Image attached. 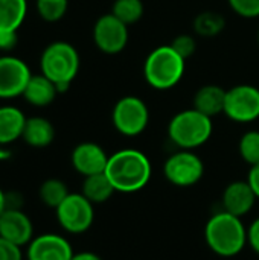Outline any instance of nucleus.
<instances>
[{"label":"nucleus","mask_w":259,"mask_h":260,"mask_svg":"<svg viewBox=\"0 0 259 260\" xmlns=\"http://www.w3.org/2000/svg\"><path fill=\"white\" fill-rule=\"evenodd\" d=\"M238 152L240 157L250 166H255L259 163V131H247L243 134L238 143Z\"/></svg>","instance_id":"obj_26"},{"label":"nucleus","mask_w":259,"mask_h":260,"mask_svg":"<svg viewBox=\"0 0 259 260\" xmlns=\"http://www.w3.org/2000/svg\"><path fill=\"white\" fill-rule=\"evenodd\" d=\"M212 131V119L195 108L177 113L168 123V137L179 149L200 148L211 139Z\"/></svg>","instance_id":"obj_5"},{"label":"nucleus","mask_w":259,"mask_h":260,"mask_svg":"<svg viewBox=\"0 0 259 260\" xmlns=\"http://www.w3.org/2000/svg\"><path fill=\"white\" fill-rule=\"evenodd\" d=\"M0 260H23L21 247L0 238Z\"/></svg>","instance_id":"obj_29"},{"label":"nucleus","mask_w":259,"mask_h":260,"mask_svg":"<svg viewBox=\"0 0 259 260\" xmlns=\"http://www.w3.org/2000/svg\"><path fill=\"white\" fill-rule=\"evenodd\" d=\"M23 201L21 195L15 192H8L6 193V209H21Z\"/></svg>","instance_id":"obj_33"},{"label":"nucleus","mask_w":259,"mask_h":260,"mask_svg":"<svg viewBox=\"0 0 259 260\" xmlns=\"http://www.w3.org/2000/svg\"><path fill=\"white\" fill-rule=\"evenodd\" d=\"M32 73L27 64L12 55L0 56V99L21 96Z\"/></svg>","instance_id":"obj_11"},{"label":"nucleus","mask_w":259,"mask_h":260,"mask_svg":"<svg viewBox=\"0 0 259 260\" xmlns=\"http://www.w3.org/2000/svg\"><path fill=\"white\" fill-rule=\"evenodd\" d=\"M6 210V192L0 189V215Z\"/></svg>","instance_id":"obj_36"},{"label":"nucleus","mask_w":259,"mask_h":260,"mask_svg":"<svg viewBox=\"0 0 259 260\" xmlns=\"http://www.w3.org/2000/svg\"><path fill=\"white\" fill-rule=\"evenodd\" d=\"M27 12L26 0H0V32H17Z\"/></svg>","instance_id":"obj_21"},{"label":"nucleus","mask_w":259,"mask_h":260,"mask_svg":"<svg viewBox=\"0 0 259 260\" xmlns=\"http://www.w3.org/2000/svg\"><path fill=\"white\" fill-rule=\"evenodd\" d=\"M95 46L105 55H118L128 44V26L111 12L101 15L93 26Z\"/></svg>","instance_id":"obj_10"},{"label":"nucleus","mask_w":259,"mask_h":260,"mask_svg":"<svg viewBox=\"0 0 259 260\" xmlns=\"http://www.w3.org/2000/svg\"><path fill=\"white\" fill-rule=\"evenodd\" d=\"M79 53L67 41H53L41 53L40 70L49 78L58 91H66L79 72Z\"/></svg>","instance_id":"obj_4"},{"label":"nucleus","mask_w":259,"mask_h":260,"mask_svg":"<svg viewBox=\"0 0 259 260\" xmlns=\"http://www.w3.org/2000/svg\"><path fill=\"white\" fill-rule=\"evenodd\" d=\"M247 183L250 184L252 190L255 192L256 198L259 200V163L255 166H250V171L247 175Z\"/></svg>","instance_id":"obj_32"},{"label":"nucleus","mask_w":259,"mask_h":260,"mask_svg":"<svg viewBox=\"0 0 259 260\" xmlns=\"http://www.w3.org/2000/svg\"><path fill=\"white\" fill-rule=\"evenodd\" d=\"M205 241L220 257H235L247 245V229L241 218L224 210L214 213L205 227Z\"/></svg>","instance_id":"obj_2"},{"label":"nucleus","mask_w":259,"mask_h":260,"mask_svg":"<svg viewBox=\"0 0 259 260\" xmlns=\"http://www.w3.org/2000/svg\"><path fill=\"white\" fill-rule=\"evenodd\" d=\"M93 206L82 193H69L55 209L60 227L70 235L85 233L95 221Z\"/></svg>","instance_id":"obj_7"},{"label":"nucleus","mask_w":259,"mask_h":260,"mask_svg":"<svg viewBox=\"0 0 259 260\" xmlns=\"http://www.w3.org/2000/svg\"><path fill=\"white\" fill-rule=\"evenodd\" d=\"M70 260H102L96 253L92 251H81V253H75Z\"/></svg>","instance_id":"obj_34"},{"label":"nucleus","mask_w":259,"mask_h":260,"mask_svg":"<svg viewBox=\"0 0 259 260\" xmlns=\"http://www.w3.org/2000/svg\"><path fill=\"white\" fill-rule=\"evenodd\" d=\"M58 87L46 78L43 73L40 75H32L24 91H23V99L34 107H47L50 105L56 94H58Z\"/></svg>","instance_id":"obj_17"},{"label":"nucleus","mask_w":259,"mask_h":260,"mask_svg":"<svg viewBox=\"0 0 259 260\" xmlns=\"http://www.w3.org/2000/svg\"><path fill=\"white\" fill-rule=\"evenodd\" d=\"M24 123L26 116L20 108L12 105L0 107V145L8 146L21 139Z\"/></svg>","instance_id":"obj_19"},{"label":"nucleus","mask_w":259,"mask_h":260,"mask_svg":"<svg viewBox=\"0 0 259 260\" xmlns=\"http://www.w3.org/2000/svg\"><path fill=\"white\" fill-rule=\"evenodd\" d=\"M258 201L255 192L252 190L250 184L246 181H234L231 184L226 186V189L223 190L221 195V204H223V210L243 218L247 213L252 212V209L255 207V203Z\"/></svg>","instance_id":"obj_15"},{"label":"nucleus","mask_w":259,"mask_h":260,"mask_svg":"<svg viewBox=\"0 0 259 260\" xmlns=\"http://www.w3.org/2000/svg\"><path fill=\"white\" fill-rule=\"evenodd\" d=\"M224 102H226V90L215 84H208L200 87L192 99V108L203 113L208 117L218 116L224 113Z\"/></svg>","instance_id":"obj_16"},{"label":"nucleus","mask_w":259,"mask_h":260,"mask_svg":"<svg viewBox=\"0 0 259 260\" xmlns=\"http://www.w3.org/2000/svg\"><path fill=\"white\" fill-rule=\"evenodd\" d=\"M231 9L243 18L259 17V0H227Z\"/></svg>","instance_id":"obj_28"},{"label":"nucleus","mask_w":259,"mask_h":260,"mask_svg":"<svg viewBox=\"0 0 259 260\" xmlns=\"http://www.w3.org/2000/svg\"><path fill=\"white\" fill-rule=\"evenodd\" d=\"M0 238L24 247L34 239V224L21 209H6L0 215Z\"/></svg>","instance_id":"obj_14"},{"label":"nucleus","mask_w":259,"mask_h":260,"mask_svg":"<svg viewBox=\"0 0 259 260\" xmlns=\"http://www.w3.org/2000/svg\"><path fill=\"white\" fill-rule=\"evenodd\" d=\"M107 152L104 148L95 142H82L76 145L72 151L70 161L73 169L82 175V177H90L95 174H102L105 172L107 163H108Z\"/></svg>","instance_id":"obj_13"},{"label":"nucleus","mask_w":259,"mask_h":260,"mask_svg":"<svg viewBox=\"0 0 259 260\" xmlns=\"http://www.w3.org/2000/svg\"><path fill=\"white\" fill-rule=\"evenodd\" d=\"M186 59H183L172 47L159 46L151 50L143 64V76L150 87L159 91L174 88L183 78Z\"/></svg>","instance_id":"obj_3"},{"label":"nucleus","mask_w":259,"mask_h":260,"mask_svg":"<svg viewBox=\"0 0 259 260\" xmlns=\"http://www.w3.org/2000/svg\"><path fill=\"white\" fill-rule=\"evenodd\" d=\"M26 260H70L73 248L61 235L44 233L26 245Z\"/></svg>","instance_id":"obj_12"},{"label":"nucleus","mask_w":259,"mask_h":260,"mask_svg":"<svg viewBox=\"0 0 259 260\" xmlns=\"http://www.w3.org/2000/svg\"><path fill=\"white\" fill-rule=\"evenodd\" d=\"M226 27V20L215 11H203L194 18V32L203 38H214Z\"/></svg>","instance_id":"obj_22"},{"label":"nucleus","mask_w":259,"mask_h":260,"mask_svg":"<svg viewBox=\"0 0 259 260\" xmlns=\"http://www.w3.org/2000/svg\"><path fill=\"white\" fill-rule=\"evenodd\" d=\"M143 11L142 0H114L111 6V14L127 26L137 23L142 18Z\"/></svg>","instance_id":"obj_24"},{"label":"nucleus","mask_w":259,"mask_h":260,"mask_svg":"<svg viewBox=\"0 0 259 260\" xmlns=\"http://www.w3.org/2000/svg\"><path fill=\"white\" fill-rule=\"evenodd\" d=\"M111 122L119 134L125 137H137L148 128V105L137 96H124L113 107Z\"/></svg>","instance_id":"obj_6"},{"label":"nucleus","mask_w":259,"mask_h":260,"mask_svg":"<svg viewBox=\"0 0 259 260\" xmlns=\"http://www.w3.org/2000/svg\"><path fill=\"white\" fill-rule=\"evenodd\" d=\"M105 175L116 192L134 193L142 190L151 180L153 166L150 158L137 149H121L108 157Z\"/></svg>","instance_id":"obj_1"},{"label":"nucleus","mask_w":259,"mask_h":260,"mask_svg":"<svg viewBox=\"0 0 259 260\" xmlns=\"http://www.w3.org/2000/svg\"><path fill=\"white\" fill-rule=\"evenodd\" d=\"M21 139L31 148H47L55 139V128L46 117H26Z\"/></svg>","instance_id":"obj_18"},{"label":"nucleus","mask_w":259,"mask_h":260,"mask_svg":"<svg viewBox=\"0 0 259 260\" xmlns=\"http://www.w3.org/2000/svg\"><path fill=\"white\" fill-rule=\"evenodd\" d=\"M69 189L64 181L58 178H49L44 180L38 189V198L40 201L49 207V209H56L69 195Z\"/></svg>","instance_id":"obj_23"},{"label":"nucleus","mask_w":259,"mask_h":260,"mask_svg":"<svg viewBox=\"0 0 259 260\" xmlns=\"http://www.w3.org/2000/svg\"><path fill=\"white\" fill-rule=\"evenodd\" d=\"M163 175L176 187H191L203 178L205 165L195 152L179 149L166 158Z\"/></svg>","instance_id":"obj_8"},{"label":"nucleus","mask_w":259,"mask_h":260,"mask_svg":"<svg viewBox=\"0 0 259 260\" xmlns=\"http://www.w3.org/2000/svg\"><path fill=\"white\" fill-rule=\"evenodd\" d=\"M171 47L183 58V59H188L191 58L195 50H197V41L192 35L189 34H180L177 35L172 43H171Z\"/></svg>","instance_id":"obj_27"},{"label":"nucleus","mask_w":259,"mask_h":260,"mask_svg":"<svg viewBox=\"0 0 259 260\" xmlns=\"http://www.w3.org/2000/svg\"><path fill=\"white\" fill-rule=\"evenodd\" d=\"M258 43H259V30H258Z\"/></svg>","instance_id":"obj_37"},{"label":"nucleus","mask_w":259,"mask_h":260,"mask_svg":"<svg viewBox=\"0 0 259 260\" xmlns=\"http://www.w3.org/2000/svg\"><path fill=\"white\" fill-rule=\"evenodd\" d=\"M35 6L38 15L44 21L55 23L66 15L69 8V0H37Z\"/></svg>","instance_id":"obj_25"},{"label":"nucleus","mask_w":259,"mask_h":260,"mask_svg":"<svg viewBox=\"0 0 259 260\" xmlns=\"http://www.w3.org/2000/svg\"><path fill=\"white\" fill-rule=\"evenodd\" d=\"M224 114L237 123H250L259 119V88L240 84L226 90Z\"/></svg>","instance_id":"obj_9"},{"label":"nucleus","mask_w":259,"mask_h":260,"mask_svg":"<svg viewBox=\"0 0 259 260\" xmlns=\"http://www.w3.org/2000/svg\"><path fill=\"white\" fill-rule=\"evenodd\" d=\"M18 41L17 32H0V50H11Z\"/></svg>","instance_id":"obj_31"},{"label":"nucleus","mask_w":259,"mask_h":260,"mask_svg":"<svg viewBox=\"0 0 259 260\" xmlns=\"http://www.w3.org/2000/svg\"><path fill=\"white\" fill-rule=\"evenodd\" d=\"M114 187L105 172L95 174L90 177H84L81 193L92 203V204H104L107 203L111 195L114 193Z\"/></svg>","instance_id":"obj_20"},{"label":"nucleus","mask_w":259,"mask_h":260,"mask_svg":"<svg viewBox=\"0 0 259 260\" xmlns=\"http://www.w3.org/2000/svg\"><path fill=\"white\" fill-rule=\"evenodd\" d=\"M9 158H11V151H9V148L5 146V145H0V163L6 161V160H9Z\"/></svg>","instance_id":"obj_35"},{"label":"nucleus","mask_w":259,"mask_h":260,"mask_svg":"<svg viewBox=\"0 0 259 260\" xmlns=\"http://www.w3.org/2000/svg\"><path fill=\"white\" fill-rule=\"evenodd\" d=\"M247 245L259 256V218L247 227Z\"/></svg>","instance_id":"obj_30"}]
</instances>
